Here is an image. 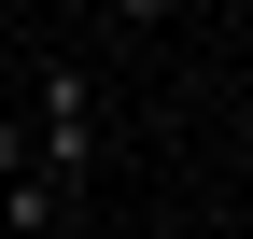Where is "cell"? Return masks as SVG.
I'll list each match as a JSON object with an SVG mask.
<instances>
[{"mask_svg":"<svg viewBox=\"0 0 253 239\" xmlns=\"http://www.w3.org/2000/svg\"><path fill=\"white\" fill-rule=\"evenodd\" d=\"M28 155L56 169V183H99V84H84V56H42V127H28Z\"/></svg>","mask_w":253,"mask_h":239,"instance_id":"1","label":"cell"},{"mask_svg":"<svg viewBox=\"0 0 253 239\" xmlns=\"http://www.w3.org/2000/svg\"><path fill=\"white\" fill-rule=\"evenodd\" d=\"M71 211H84V197L56 183L42 155H28V127H0V225H14V239H56Z\"/></svg>","mask_w":253,"mask_h":239,"instance_id":"2","label":"cell"},{"mask_svg":"<svg viewBox=\"0 0 253 239\" xmlns=\"http://www.w3.org/2000/svg\"><path fill=\"white\" fill-rule=\"evenodd\" d=\"M99 14H113V28H169V0H99Z\"/></svg>","mask_w":253,"mask_h":239,"instance_id":"3","label":"cell"},{"mask_svg":"<svg viewBox=\"0 0 253 239\" xmlns=\"http://www.w3.org/2000/svg\"><path fill=\"white\" fill-rule=\"evenodd\" d=\"M169 239H225V225H169Z\"/></svg>","mask_w":253,"mask_h":239,"instance_id":"4","label":"cell"}]
</instances>
